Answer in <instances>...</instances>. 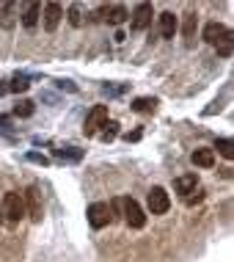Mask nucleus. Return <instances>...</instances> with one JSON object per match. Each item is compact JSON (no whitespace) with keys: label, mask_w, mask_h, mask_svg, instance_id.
<instances>
[{"label":"nucleus","mask_w":234,"mask_h":262,"mask_svg":"<svg viewBox=\"0 0 234 262\" xmlns=\"http://www.w3.org/2000/svg\"><path fill=\"white\" fill-rule=\"evenodd\" d=\"M41 17H44V31L53 33L63 19V6L61 3H47L44 9H41Z\"/></svg>","instance_id":"8"},{"label":"nucleus","mask_w":234,"mask_h":262,"mask_svg":"<svg viewBox=\"0 0 234 262\" xmlns=\"http://www.w3.org/2000/svg\"><path fill=\"white\" fill-rule=\"evenodd\" d=\"M3 221H6V218H3V207H0V226H3Z\"/></svg>","instance_id":"28"},{"label":"nucleus","mask_w":234,"mask_h":262,"mask_svg":"<svg viewBox=\"0 0 234 262\" xmlns=\"http://www.w3.org/2000/svg\"><path fill=\"white\" fill-rule=\"evenodd\" d=\"M176 31H179V25H176L174 11H162L160 14V33H162V39H174Z\"/></svg>","instance_id":"10"},{"label":"nucleus","mask_w":234,"mask_h":262,"mask_svg":"<svg viewBox=\"0 0 234 262\" xmlns=\"http://www.w3.org/2000/svg\"><path fill=\"white\" fill-rule=\"evenodd\" d=\"M14 9H17V3H3V25H6V28L14 25V17H11Z\"/></svg>","instance_id":"21"},{"label":"nucleus","mask_w":234,"mask_h":262,"mask_svg":"<svg viewBox=\"0 0 234 262\" xmlns=\"http://www.w3.org/2000/svg\"><path fill=\"white\" fill-rule=\"evenodd\" d=\"M231 39H234V36L223 39L221 45H215V47H218V55H221V58H229V55H231Z\"/></svg>","instance_id":"22"},{"label":"nucleus","mask_w":234,"mask_h":262,"mask_svg":"<svg viewBox=\"0 0 234 262\" xmlns=\"http://www.w3.org/2000/svg\"><path fill=\"white\" fill-rule=\"evenodd\" d=\"M130 31H135V33H144L149 25H152V17H154V6L152 3H138L135 9H132L130 14Z\"/></svg>","instance_id":"5"},{"label":"nucleus","mask_w":234,"mask_h":262,"mask_svg":"<svg viewBox=\"0 0 234 262\" xmlns=\"http://www.w3.org/2000/svg\"><path fill=\"white\" fill-rule=\"evenodd\" d=\"M69 23H72L75 28L83 23V19H80V9H77V6H72V9H69Z\"/></svg>","instance_id":"23"},{"label":"nucleus","mask_w":234,"mask_h":262,"mask_svg":"<svg viewBox=\"0 0 234 262\" xmlns=\"http://www.w3.org/2000/svg\"><path fill=\"white\" fill-rule=\"evenodd\" d=\"M22 202H28L25 204V215H31V221H41V215H44V207H41V196H39V188L36 185H31L25 190V199Z\"/></svg>","instance_id":"7"},{"label":"nucleus","mask_w":234,"mask_h":262,"mask_svg":"<svg viewBox=\"0 0 234 262\" xmlns=\"http://www.w3.org/2000/svg\"><path fill=\"white\" fill-rule=\"evenodd\" d=\"M108 122V105H94V108L88 111L86 116V124H83V133L91 138V136H99V130H102V124Z\"/></svg>","instance_id":"6"},{"label":"nucleus","mask_w":234,"mask_h":262,"mask_svg":"<svg viewBox=\"0 0 234 262\" xmlns=\"http://www.w3.org/2000/svg\"><path fill=\"white\" fill-rule=\"evenodd\" d=\"M146 207H149L152 215H166V212L171 210V196H168V190L154 185L152 190H149V196H146Z\"/></svg>","instance_id":"3"},{"label":"nucleus","mask_w":234,"mask_h":262,"mask_svg":"<svg viewBox=\"0 0 234 262\" xmlns=\"http://www.w3.org/2000/svg\"><path fill=\"white\" fill-rule=\"evenodd\" d=\"M122 218L127 221L130 229H144V226H146L144 210H141V204L135 199H130V196H124V199H122Z\"/></svg>","instance_id":"2"},{"label":"nucleus","mask_w":234,"mask_h":262,"mask_svg":"<svg viewBox=\"0 0 234 262\" xmlns=\"http://www.w3.org/2000/svg\"><path fill=\"white\" fill-rule=\"evenodd\" d=\"M154 105H157V100H149V97H138L135 102H132V111H138V113H149V111H154Z\"/></svg>","instance_id":"19"},{"label":"nucleus","mask_w":234,"mask_h":262,"mask_svg":"<svg viewBox=\"0 0 234 262\" xmlns=\"http://www.w3.org/2000/svg\"><path fill=\"white\" fill-rule=\"evenodd\" d=\"M33 102L31 100H19L17 105H14V116H19V119H28V116H33Z\"/></svg>","instance_id":"17"},{"label":"nucleus","mask_w":234,"mask_h":262,"mask_svg":"<svg viewBox=\"0 0 234 262\" xmlns=\"http://www.w3.org/2000/svg\"><path fill=\"white\" fill-rule=\"evenodd\" d=\"M39 14H41V6L39 3H28L22 9V25L25 28H36L39 25Z\"/></svg>","instance_id":"13"},{"label":"nucleus","mask_w":234,"mask_h":262,"mask_svg":"<svg viewBox=\"0 0 234 262\" xmlns=\"http://www.w3.org/2000/svg\"><path fill=\"white\" fill-rule=\"evenodd\" d=\"M31 89V83H28V77H14V80L9 83V91H14V94H22V91Z\"/></svg>","instance_id":"20"},{"label":"nucleus","mask_w":234,"mask_h":262,"mask_svg":"<svg viewBox=\"0 0 234 262\" xmlns=\"http://www.w3.org/2000/svg\"><path fill=\"white\" fill-rule=\"evenodd\" d=\"M215 149L221 152V155H223L226 160H231V158H234V141H231V138H218Z\"/></svg>","instance_id":"18"},{"label":"nucleus","mask_w":234,"mask_h":262,"mask_svg":"<svg viewBox=\"0 0 234 262\" xmlns=\"http://www.w3.org/2000/svg\"><path fill=\"white\" fill-rule=\"evenodd\" d=\"M6 122H9V119H6V116H0V124H6Z\"/></svg>","instance_id":"29"},{"label":"nucleus","mask_w":234,"mask_h":262,"mask_svg":"<svg viewBox=\"0 0 234 262\" xmlns=\"http://www.w3.org/2000/svg\"><path fill=\"white\" fill-rule=\"evenodd\" d=\"M124 138H127V141H138V138H141V133H127Z\"/></svg>","instance_id":"26"},{"label":"nucleus","mask_w":234,"mask_h":262,"mask_svg":"<svg viewBox=\"0 0 234 262\" xmlns=\"http://www.w3.org/2000/svg\"><path fill=\"white\" fill-rule=\"evenodd\" d=\"M3 94H9V83H0V97Z\"/></svg>","instance_id":"27"},{"label":"nucleus","mask_w":234,"mask_h":262,"mask_svg":"<svg viewBox=\"0 0 234 262\" xmlns=\"http://www.w3.org/2000/svg\"><path fill=\"white\" fill-rule=\"evenodd\" d=\"M231 31L221 23H207L204 25V41H209V45H221L223 39H229Z\"/></svg>","instance_id":"9"},{"label":"nucleus","mask_w":234,"mask_h":262,"mask_svg":"<svg viewBox=\"0 0 234 262\" xmlns=\"http://www.w3.org/2000/svg\"><path fill=\"white\" fill-rule=\"evenodd\" d=\"M198 188V174L193 171V174H185V177H176L174 180V190L176 193H193V190Z\"/></svg>","instance_id":"11"},{"label":"nucleus","mask_w":234,"mask_h":262,"mask_svg":"<svg viewBox=\"0 0 234 262\" xmlns=\"http://www.w3.org/2000/svg\"><path fill=\"white\" fill-rule=\"evenodd\" d=\"M196 25H198V14H196V11H188V14H185V25H182L185 39H193V36H196Z\"/></svg>","instance_id":"16"},{"label":"nucleus","mask_w":234,"mask_h":262,"mask_svg":"<svg viewBox=\"0 0 234 262\" xmlns=\"http://www.w3.org/2000/svg\"><path fill=\"white\" fill-rule=\"evenodd\" d=\"M86 218H88L91 229H105V226L113 221V215H110V204H108V202H94V204H88Z\"/></svg>","instance_id":"4"},{"label":"nucleus","mask_w":234,"mask_h":262,"mask_svg":"<svg viewBox=\"0 0 234 262\" xmlns=\"http://www.w3.org/2000/svg\"><path fill=\"white\" fill-rule=\"evenodd\" d=\"M102 14H105V19H108L110 25H122L130 14H127L124 6H102Z\"/></svg>","instance_id":"12"},{"label":"nucleus","mask_w":234,"mask_h":262,"mask_svg":"<svg viewBox=\"0 0 234 262\" xmlns=\"http://www.w3.org/2000/svg\"><path fill=\"white\" fill-rule=\"evenodd\" d=\"M28 160H31V163H41V166H47V158H44V155H36V152H31V155H28Z\"/></svg>","instance_id":"24"},{"label":"nucleus","mask_w":234,"mask_h":262,"mask_svg":"<svg viewBox=\"0 0 234 262\" xmlns=\"http://www.w3.org/2000/svg\"><path fill=\"white\" fill-rule=\"evenodd\" d=\"M193 193H196V190H193ZM201 199H204V193H201V190H198L196 196H188V204H198V202H201Z\"/></svg>","instance_id":"25"},{"label":"nucleus","mask_w":234,"mask_h":262,"mask_svg":"<svg viewBox=\"0 0 234 262\" xmlns=\"http://www.w3.org/2000/svg\"><path fill=\"white\" fill-rule=\"evenodd\" d=\"M116 136H119V122L108 119V122L102 124V130H99V138H102L105 144H110V141H116Z\"/></svg>","instance_id":"15"},{"label":"nucleus","mask_w":234,"mask_h":262,"mask_svg":"<svg viewBox=\"0 0 234 262\" xmlns=\"http://www.w3.org/2000/svg\"><path fill=\"white\" fill-rule=\"evenodd\" d=\"M0 207H3V218L6 221H22L25 218V202H22V196L17 193V190H9V193L3 196V204H0Z\"/></svg>","instance_id":"1"},{"label":"nucleus","mask_w":234,"mask_h":262,"mask_svg":"<svg viewBox=\"0 0 234 262\" xmlns=\"http://www.w3.org/2000/svg\"><path fill=\"white\" fill-rule=\"evenodd\" d=\"M193 163L198 168H212L215 166V152L212 149H196L193 152Z\"/></svg>","instance_id":"14"}]
</instances>
